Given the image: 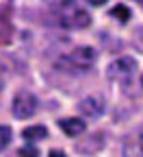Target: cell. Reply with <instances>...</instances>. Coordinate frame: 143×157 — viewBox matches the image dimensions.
<instances>
[{"label":"cell","mask_w":143,"mask_h":157,"mask_svg":"<svg viewBox=\"0 0 143 157\" xmlns=\"http://www.w3.org/2000/svg\"><path fill=\"white\" fill-rule=\"evenodd\" d=\"M93 63H95V50L91 46H78L67 57L59 59V68H65V70H72V72L89 70Z\"/></svg>","instance_id":"1"},{"label":"cell","mask_w":143,"mask_h":157,"mask_svg":"<svg viewBox=\"0 0 143 157\" xmlns=\"http://www.w3.org/2000/svg\"><path fill=\"white\" fill-rule=\"evenodd\" d=\"M137 74V61L130 57H121V59H115V61L106 68V76L109 81L113 83H130L132 76Z\"/></svg>","instance_id":"2"},{"label":"cell","mask_w":143,"mask_h":157,"mask_svg":"<svg viewBox=\"0 0 143 157\" xmlns=\"http://www.w3.org/2000/svg\"><path fill=\"white\" fill-rule=\"evenodd\" d=\"M11 111L17 120H24V118H30L35 116L37 111V98L30 94V92H17L13 103H11Z\"/></svg>","instance_id":"3"},{"label":"cell","mask_w":143,"mask_h":157,"mask_svg":"<svg viewBox=\"0 0 143 157\" xmlns=\"http://www.w3.org/2000/svg\"><path fill=\"white\" fill-rule=\"evenodd\" d=\"M56 24L63 29H87L91 26V15L85 9H72L56 17Z\"/></svg>","instance_id":"4"},{"label":"cell","mask_w":143,"mask_h":157,"mask_svg":"<svg viewBox=\"0 0 143 157\" xmlns=\"http://www.w3.org/2000/svg\"><path fill=\"white\" fill-rule=\"evenodd\" d=\"M104 109H106V101H104V96H100V94L85 96L83 101L78 103V111L85 113L87 118H100L104 113Z\"/></svg>","instance_id":"5"},{"label":"cell","mask_w":143,"mask_h":157,"mask_svg":"<svg viewBox=\"0 0 143 157\" xmlns=\"http://www.w3.org/2000/svg\"><path fill=\"white\" fill-rule=\"evenodd\" d=\"M124 157H143V127L132 131L124 140Z\"/></svg>","instance_id":"6"},{"label":"cell","mask_w":143,"mask_h":157,"mask_svg":"<svg viewBox=\"0 0 143 157\" xmlns=\"http://www.w3.org/2000/svg\"><path fill=\"white\" fill-rule=\"evenodd\" d=\"M102 146H104V133L98 131V133H91L87 140H83L78 146H76V153H83V155H93L98 153Z\"/></svg>","instance_id":"7"},{"label":"cell","mask_w":143,"mask_h":157,"mask_svg":"<svg viewBox=\"0 0 143 157\" xmlns=\"http://www.w3.org/2000/svg\"><path fill=\"white\" fill-rule=\"evenodd\" d=\"M59 127L70 137H78V135H83L87 131V124H85L83 118H65V120H59Z\"/></svg>","instance_id":"8"},{"label":"cell","mask_w":143,"mask_h":157,"mask_svg":"<svg viewBox=\"0 0 143 157\" xmlns=\"http://www.w3.org/2000/svg\"><path fill=\"white\" fill-rule=\"evenodd\" d=\"M22 137L26 142H39V140H46L48 137V129L44 124H33V127H26L22 131Z\"/></svg>","instance_id":"9"},{"label":"cell","mask_w":143,"mask_h":157,"mask_svg":"<svg viewBox=\"0 0 143 157\" xmlns=\"http://www.w3.org/2000/svg\"><path fill=\"white\" fill-rule=\"evenodd\" d=\"M111 15L117 17L119 22H128V20H130V9H126L124 5H115V7L111 9Z\"/></svg>","instance_id":"10"},{"label":"cell","mask_w":143,"mask_h":157,"mask_svg":"<svg viewBox=\"0 0 143 157\" xmlns=\"http://www.w3.org/2000/svg\"><path fill=\"white\" fill-rule=\"evenodd\" d=\"M11 35H13V26H11V22H0V46L9 44Z\"/></svg>","instance_id":"11"},{"label":"cell","mask_w":143,"mask_h":157,"mask_svg":"<svg viewBox=\"0 0 143 157\" xmlns=\"http://www.w3.org/2000/svg\"><path fill=\"white\" fill-rule=\"evenodd\" d=\"M11 137H13V133H11V127H5V124H0V151H5V148L9 146Z\"/></svg>","instance_id":"12"},{"label":"cell","mask_w":143,"mask_h":157,"mask_svg":"<svg viewBox=\"0 0 143 157\" xmlns=\"http://www.w3.org/2000/svg\"><path fill=\"white\" fill-rule=\"evenodd\" d=\"M132 46H134V50L143 52V24L137 26L134 33H132Z\"/></svg>","instance_id":"13"},{"label":"cell","mask_w":143,"mask_h":157,"mask_svg":"<svg viewBox=\"0 0 143 157\" xmlns=\"http://www.w3.org/2000/svg\"><path fill=\"white\" fill-rule=\"evenodd\" d=\"M44 2L48 5V7H52L54 11H61V9H65V7H70L74 0H44Z\"/></svg>","instance_id":"14"},{"label":"cell","mask_w":143,"mask_h":157,"mask_svg":"<svg viewBox=\"0 0 143 157\" xmlns=\"http://www.w3.org/2000/svg\"><path fill=\"white\" fill-rule=\"evenodd\" d=\"M17 155H20V157H39V151H37L35 146H24V148L17 151Z\"/></svg>","instance_id":"15"},{"label":"cell","mask_w":143,"mask_h":157,"mask_svg":"<svg viewBox=\"0 0 143 157\" xmlns=\"http://www.w3.org/2000/svg\"><path fill=\"white\" fill-rule=\"evenodd\" d=\"M48 157H67V155H65L63 151H56V148H54V151H50V155H48Z\"/></svg>","instance_id":"16"},{"label":"cell","mask_w":143,"mask_h":157,"mask_svg":"<svg viewBox=\"0 0 143 157\" xmlns=\"http://www.w3.org/2000/svg\"><path fill=\"white\" fill-rule=\"evenodd\" d=\"M104 2H109V0H89V5H95V7H100V5H104Z\"/></svg>","instance_id":"17"},{"label":"cell","mask_w":143,"mask_h":157,"mask_svg":"<svg viewBox=\"0 0 143 157\" xmlns=\"http://www.w3.org/2000/svg\"><path fill=\"white\" fill-rule=\"evenodd\" d=\"M141 87H143V74H141Z\"/></svg>","instance_id":"18"},{"label":"cell","mask_w":143,"mask_h":157,"mask_svg":"<svg viewBox=\"0 0 143 157\" xmlns=\"http://www.w3.org/2000/svg\"><path fill=\"white\" fill-rule=\"evenodd\" d=\"M139 2H141V5H143V0H139Z\"/></svg>","instance_id":"19"}]
</instances>
